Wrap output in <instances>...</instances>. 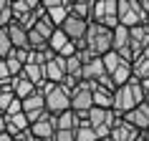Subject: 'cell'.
<instances>
[{"label": "cell", "mask_w": 149, "mask_h": 141, "mask_svg": "<svg viewBox=\"0 0 149 141\" xmlns=\"http://www.w3.org/2000/svg\"><path fill=\"white\" fill-rule=\"evenodd\" d=\"M66 35H68L73 43H81V40H86V33H88V20H84V18H79V15H73L71 13V18L63 23V28H61Z\"/></svg>", "instance_id": "obj_10"}, {"label": "cell", "mask_w": 149, "mask_h": 141, "mask_svg": "<svg viewBox=\"0 0 149 141\" xmlns=\"http://www.w3.org/2000/svg\"><path fill=\"white\" fill-rule=\"evenodd\" d=\"M141 86H144V96H147V101H149V81H141Z\"/></svg>", "instance_id": "obj_29"}, {"label": "cell", "mask_w": 149, "mask_h": 141, "mask_svg": "<svg viewBox=\"0 0 149 141\" xmlns=\"http://www.w3.org/2000/svg\"><path fill=\"white\" fill-rule=\"evenodd\" d=\"M71 3H73V0H43L46 13H48L51 23H53L56 28H63V23L71 18Z\"/></svg>", "instance_id": "obj_7"}, {"label": "cell", "mask_w": 149, "mask_h": 141, "mask_svg": "<svg viewBox=\"0 0 149 141\" xmlns=\"http://www.w3.org/2000/svg\"><path fill=\"white\" fill-rule=\"evenodd\" d=\"M136 141H147V139H144V133H141V136H139V139H136Z\"/></svg>", "instance_id": "obj_30"}, {"label": "cell", "mask_w": 149, "mask_h": 141, "mask_svg": "<svg viewBox=\"0 0 149 141\" xmlns=\"http://www.w3.org/2000/svg\"><path fill=\"white\" fill-rule=\"evenodd\" d=\"M94 91H96V81H81L79 88L71 93V109L79 113H88L94 109Z\"/></svg>", "instance_id": "obj_6"}, {"label": "cell", "mask_w": 149, "mask_h": 141, "mask_svg": "<svg viewBox=\"0 0 149 141\" xmlns=\"http://www.w3.org/2000/svg\"><path fill=\"white\" fill-rule=\"evenodd\" d=\"M104 76H109L106 73V66H104V58H94L91 63L84 66V81H99Z\"/></svg>", "instance_id": "obj_17"}, {"label": "cell", "mask_w": 149, "mask_h": 141, "mask_svg": "<svg viewBox=\"0 0 149 141\" xmlns=\"http://www.w3.org/2000/svg\"><path fill=\"white\" fill-rule=\"evenodd\" d=\"M147 13L141 10L139 0H119V23L126 28H136V25L147 23Z\"/></svg>", "instance_id": "obj_5"}, {"label": "cell", "mask_w": 149, "mask_h": 141, "mask_svg": "<svg viewBox=\"0 0 149 141\" xmlns=\"http://www.w3.org/2000/svg\"><path fill=\"white\" fill-rule=\"evenodd\" d=\"M56 141H76V131H58Z\"/></svg>", "instance_id": "obj_27"}, {"label": "cell", "mask_w": 149, "mask_h": 141, "mask_svg": "<svg viewBox=\"0 0 149 141\" xmlns=\"http://www.w3.org/2000/svg\"><path fill=\"white\" fill-rule=\"evenodd\" d=\"M139 136H141V131H139V129H134V126L129 124V121H124V116H121V118H119V124L111 129L109 139L111 141H136Z\"/></svg>", "instance_id": "obj_13"}, {"label": "cell", "mask_w": 149, "mask_h": 141, "mask_svg": "<svg viewBox=\"0 0 149 141\" xmlns=\"http://www.w3.org/2000/svg\"><path fill=\"white\" fill-rule=\"evenodd\" d=\"M66 78H68V73H66V58H61V55L51 58L46 63V81H51V83H63Z\"/></svg>", "instance_id": "obj_12"}, {"label": "cell", "mask_w": 149, "mask_h": 141, "mask_svg": "<svg viewBox=\"0 0 149 141\" xmlns=\"http://www.w3.org/2000/svg\"><path fill=\"white\" fill-rule=\"evenodd\" d=\"M147 101V96H144V86H141V81L132 78L126 86H121L114 93V111H116L119 116H126L129 111H134L136 106Z\"/></svg>", "instance_id": "obj_2"}, {"label": "cell", "mask_w": 149, "mask_h": 141, "mask_svg": "<svg viewBox=\"0 0 149 141\" xmlns=\"http://www.w3.org/2000/svg\"><path fill=\"white\" fill-rule=\"evenodd\" d=\"M76 141H101L99 139V133H96V129L88 121H84V124L76 129Z\"/></svg>", "instance_id": "obj_24"}, {"label": "cell", "mask_w": 149, "mask_h": 141, "mask_svg": "<svg viewBox=\"0 0 149 141\" xmlns=\"http://www.w3.org/2000/svg\"><path fill=\"white\" fill-rule=\"evenodd\" d=\"M124 121H129L134 129H139V131L144 133V131L149 129V103L144 101L141 106H136L134 111H129V113L124 116Z\"/></svg>", "instance_id": "obj_14"}, {"label": "cell", "mask_w": 149, "mask_h": 141, "mask_svg": "<svg viewBox=\"0 0 149 141\" xmlns=\"http://www.w3.org/2000/svg\"><path fill=\"white\" fill-rule=\"evenodd\" d=\"M40 3H43V0H10L13 13H15V20H20V18H25V15H31L33 10H38Z\"/></svg>", "instance_id": "obj_18"}, {"label": "cell", "mask_w": 149, "mask_h": 141, "mask_svg": "<svg viewBox=\"0 0 149 141\" xmlns=\"http://www.w3.org/2000/svg\"><path fill=\"white\" fill-rule=\"evenodd\" d=\"M132 68H134V78L136 81H149V48L144 50V55H139L132 63Z\"/></svg>", "instance_id": "obj_20"}, {"label": "cell", "mask_w": 149, "mask_h": 141, "mask_svg": "<svg viewBox=\"0 0 149 141\" xmlns=\"http://www.w3.org/2000/svg\"><path fill=\"white\" fill-rule=\"evenodd\" d=\"M124 63H126V61L116 53V50H111V53H106V55H104V66H106V73H109V76H114V73H116V70L121 68Z\"/></svg>", "instance_id": "obj_22"}, {"label": "cell", "mask_w": 149, "mask_h": 141, "mask_svg": "<svg viewBox=\"0 0 149 141\" xmlns=\"http://www.w3.org/2000/svg\"><path fill=\"white\" fill-rule=\"evenodd\" d=\"M13 23H15L13 5H10V0H3V3H0V28H10Z\"/></svg>", "instance_id": "obj_23"}, {"label": "cell", "mask_w": 149, "mask_h": 141, "mask_svg": "<svg viewBox=\"0 0 149 141\" xmlns=\"http://www.w3.org/2000/svg\"><path fill=\"white\" fill-rule=\"evenodd\" d=\"M114 50H116L126 63H134V53H132V30L126 25H119L114 30Z\"/></svg>", "instance_id": "obj_9"}, {"label": "cell", "mask_w": 149, "mask_h": 141, "mask_svg": "<svg viewBox=\"0 0 149 141\" xmlns=\"http://www.w3.org/2000/svg\"><path fill=\"white\" fill-rule=\"evenodd\" d=\"M88 23H101L111 30H116L119 25V0H96L94 5V18Z\"/></svg>", "instance_id": "obj_4"}, {"label": "cell", "mask_w": 149, "mask_h": 141, "mask_svg": "<svg viewBox=\"0 0 149 141\" xmlns=\"http://www.w3.org/2000/svg\"><path fill=\"white\" fill-rule=\"evenodd\" d=\"M13 91H15V96L20 98V101H25V98H31V96L38 91V86H36V83H33V81L23 73V76L13 78Z\"/></svg>", "instance_id": "obj_15"}, {"label": "cell", "mask_w": 149, "mask_h": 141, "mask_svg": "<svg viewBox=\"0 0 149 141\" xmlns=\"http://www.w3.org/2000/svg\"><path fill=\"white\" fill-rule=\"evenodd\" d=\"M10 33V40L15 48H23V50H31V38H28V28H23L20 23H13L8 28Z\"/></svg>", "instance_id": "obj_16"}, {"label": "cell", "mask_w": 149, "mask_h": 141, "mask_svg": "<svg viewBox=\"0 0 149 141\" xmlns=\"http://www.w3.org/2000/svg\"><path fill=\"white\" fill-rule=\"evenodd\" d=\"M48 43H51V50H53V53H56V55H58V53H61V50H63V48L68 46V43H73V40H71V38H68V35H66V33H63V30H61V28H58V30H56V33H53V38L48 40Z\"/></svg>", "instance_id": "obj_26"}, {"label": "cell", "mask_w": 149, "mask_h": 141, "mask_svg": "<svg viewBox=\"0 0 149 141\" xmlns=\"http://www.w3.org/2000/svg\"><path fill=\"white\" fill-rule=\"evenodd\" d=\"M94 106L99 109H114V93H109L106 88H101L96 83V91H94Z\"/></svg>", "instance_id": "obj_21"}, {"label": "cell", "mask_w": 149, "mask_h": 141, "mask_svg": "<svg viewBox=\"0 0 149 141\" xmlns=\"http://www.w3.org/2000/svg\"><path fill=\"white\" fill-rule=\"evenodd\" d=\"M38 91L46 96L48 113L61 116V113H66V111H71V93L61 86V83H51V81H46V83H43Z\"/></svg>", "instance_id": "obj_3"}, {"label": "cell", "mask_w": 149, "mask_h": 141, "mask_svg": "<svg viewBox=\"0 0 149 141\" xmlns=\"http://www.w3.org/2000/svg\"><path fill=\"white\" fill-rule=\"evenodd\" d=\"M94 5H96V0H73L71 3V13L84 18V20H91L94 18Z\"/></svg>", "instance_id": "obj_19"}, {"label": "cell", "mask_w": 149, "mask_h": 141, "mask_svg": "<svg viewBox=\"0 0 149 141\" xmlns=\"http://www.w3.org/2000/svg\"><path fill=\"white\" fill-rule=\"evenodd\" d=\"M129 30H132V53H134V61H136L149 48V28L147 25H136V28H129Z\"/></svg>", "instance_id": "obj_11"}, {"label": "cell", "mask_w": 149, "mask_h": 141, "mask_svg": "<svg viewBox=\"0 0 149 141\" xmlns=\"http://www.w3.org/2000/svg\"><path fill=\"white\" fill-rule=\"evenodd\" d=\"M0 141H15V136H10L8 131H0Z\"/></svg>", "instance_id": "obj_28"}, {"label": "cell", "mask_w": 149, "mask_h": 141, "mask_svg": "<svg viewBox=\"0 0 149 141\" xmlns=\"http://www.w3.org/2000/svg\"><path fill=\"white\" fill-rule=\"evenodd\" d=\"M106 141H111V139H106Z\"/></svg>", "instance_id": "obj_31"}, {"label": "cell", "mask_w": 149, "mask_h": 141, "mask_svg": "<svg viewBox=\"0 0 149 141\" xmlns=\"http://www.w3.org/2000/svg\"><path fill=\"white\" fill-rule=\"evenodd\" d=\"M31 133L33 139H40V141H56V133H58V121H56L53 113H46L38 124L31 126Z\"/></svg>", "instance_id": "obj_8"}, {"label": "cell", "mask_w": 149, "mask_h": 141, "mask_svg": "<svg viewBox=\"0 0 149 141\" xmlns=\"http://www.w3.org/2000/svg\"><path fill=\"white\" fill-rule=\"evenodd\" d=\"M66 73H68L71 78L84 81V61H81L79 55H73V58H68V61H66Z\"/></svg>", "instance_id": "obj_25"}, {"label": "cell", "mask_w": 149, "mask_h": 141, "mask_svg": "<svg viewBox=\"0 0 149 141\" xmlns=\"http://www.w3.org/2000/svg\"><path fill=\"white\" fill-rule=\"evenodd\" d=\"M79 48H88L96 58H104L106 53L114 50V30L106 28L101 23H88V33H86V40L76 43Z\"/></svg>", "instance_id": "obj_1"}]
</instances>
